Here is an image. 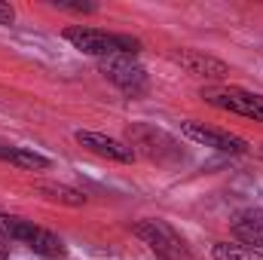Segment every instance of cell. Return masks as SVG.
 <instances>
[{
  "label": "cell",
  "mask_w": 263,
  "mask_h": 260,
  "mask_svg": "<svg viewBox=\"0 0 263 260\" xmlns=\"http://www.w3.org/2000/svg\"><path fill=\"white\" fill-rule=\"evenodd\" d=\"M65 40L73 43L80 52L95 55L98 62L117 59V55H129V59H135V55L141 52V40H138V37L101 31V28H89V25H70V28H65Z\"/></svg>",
  "instance_id": "obj_1"
},
{
  "label": "cell",
  "mask_w": 263,
  "mask_h": 260,
  "mask_svg": "<svg viewBox=\"0 0 263 260\" xmlns=\"http://www.w3.org/2000/svg\"><path fill=\"white\" fill-rule=\"evenodd\" d=\"M132 153L156 162V165H178L184 162V150H181V141L172 138L168 132L156 129V126H147V123H132L126 129Z\"/></svg>",
  "instance_id": "obj_2"
},
{
  "label": "cell",
  "mask_w": 263,
  "mask_h": 260,
  "mask_svg": "<svg viewBox=\"0 0 263 260\" xmlns=\"http://www.w3.org/2000/svg\"><path fill=\"white\" fill-rule=\"evenodd\" d=\"M0 227H3V233H6L12 242L28 245V248H31L34 254H40V257H46V260L67 257L65 239H59L55 233H49V230H43V227H37V224H31V220H25V217L0 214Z\"/></svg>",
  "instance_id": "obj_3"
},
{
  "label": "cell",
  "mask_w": 263,
  "mask_h": 260,
  "mask_svg": "<svg viewBox=\"0 0 263 260\" xmlns=\"http://www.w3.org/2000/svg\"><path fill=\"white\" fill-rule=\"evenodd\" d=\"M132 233H135L159 260H193L187 239H184L172 224H165V220H159V217L138 220V224L132 227Z\"/></svg>",
  "instance_id": "obj_4"
},
{
  "label": "cell",
  "mask_w": 263,
  "mask_h": 260,
  "mask_svg": "<svg viewBox=\"0 0 263 260\" xmlns=\"http://www.w3.org/2000/svg\"><path fill=\"white\" fill-rule=\"evenodd\" d=\"M199 98L217 110H227V114H239V117H248L254 123H263V95L260 92H251V89H242V86H205L199 92Z\"/></svg>",
  "instance_id": "obj_5"
},
{
  "label": "cell",
  "mask_w": 263,
  "mask_h": 260,
  "mask_svg": "<svg viewBox=\"0 0 263 260\" xmlns=\"http://www.w3.org/2000/svg\"><path fill=\"white\" fill-rule=\"evenodd\" d=\"M98 70L104 73V80H110V83H114L123 95H129V98H141V95L150 89L147 70L138 65L135 59H129V55L104 59V62H98Z\"/></svg>",
  "instance_id": "obj_6"
},
{
  "label": "cell",
  "mask_w": 263,
  "mask_h": 260,
  "mask_svg": "<svg viewBox=\"0 0 263 260\" xmlns=\"http://www.w3.org/2000/svg\"><path fill=\"white\" fill-rule=\"evenodd\" d=\"M181 132L196 141V144H205L211 150H220V153H233V156H242L248 153V141L233 135V132H223V129H214V126H205V123H196V120H187Z\"/></svg>",
  "instance_id": "obj_7"
},
{
  "label": "cell",
  "mask_w": 263,
  "mask_h": 260,
  "mask_svg": "<svg viewBox=\"0 0 263 260\" xmlns=\"http://www.w3.org/2000/svg\"><path fill=\"white\" fill-rule=\"evenodd\" d=\"M77 144H80V147H86V150H92L95 156L110 159V162H126V165H129V162L138 159L126 141H117V138H110V135H104V132L80 129V132H77Z\"/></svg>",
  "instance_id": "obj_8"
},
{
  "label": "cell",
  "mask_w": 263,
  "mask_h": 260,
  "mask_svg": "<svg viewBox=\"0 0 263 260\" xmlns=\"http://www.w3.org/2000/svg\"><path fill=\"white\" fill-rule=\"evenodd\" d=\"M172 62L181 65L193 77H202V80H227V73H230L227 62H220L214 55H205L199 49H178V52H172Z\"/></svg>",
  "instance_id": "obj_9"
},
{
  "label": "cell",
  "mask_w": 263,
  "mask_h": 260,
  "mask_svg": "<svg viewBox=\"0 0 263 260\" xmlns=\"http://www.w3.org/2000/svg\"><path fill=\"white\" fill-rule=\"evenodd\" d=\"M230 227H233V236L242 245H248L254 251L263 248V208H245V211H239Z\"/></svg>",
  "instance_id": "obj_10"
},
{
  "label": "cell",
  "mask_w": 263,
  "mask_h": 260,
  "mask_svg": "<svg viewBox=\"0 0 263 260\" xmlns=\"http://www.w3.org/2000/svg\"><path fill=\"white\" fill-rule=\"evenodd\" d=\"M0 159L15 169H25V172H46L52 165L49 156H43L31 147H15V144H0Z\"/></svg>",
  "instance_id": "obj_11"
},
{
  "label": "cell",
  "mask_w": 263,
  "mask_h": 260,
  "mask_svg": "<svg viewBox=\"0 0 263 260\" xmlns=\"http://www.w3.org/2000/svg\"><path fill=\"white\" fill-rule=\"evenodd\" d=\"M37 190L46 196L49 202H59V205H70V208H80L86 205V196L73 187H65V184H37Z\"/></svg>",
  "instance_id": "obj_12"
},
{
  "label": "cell",
  "mask_w": 263,
  "mask_h": 260,
  "mask_svg": "<svg viewBox=\"0 0 263 260\" xmlns=\"http://www.w3.org/2000/svg\"><path fill=\"white\" fill-rule=\"evenodd\" d=\"M211 260H263V251H254L248 245H230V242H217L211 248Z\"/></svg>",
  "instance_id": "obj_13"
},
{
  "label": "cell",
  "mask_w": 263,
  "mask_h": 260,
  "mask_svg": "<svg viewBox=\"0 0 263 260\" xmlns=\"http://www.w3.org/2000/svg\"><path fill=\"white\" fill-rule=\"evenodd\" d=\"M55 9H65V12H95L98 6L95 3H70V0H55Z\"/></svg>",
  "instance_id": "obj_14"
},
{
  "label": "cell",
  "mask_w": 263,
  "mask_h": 260,
  "mask_svg": "<svg viewBox=\"0 0 263 260\" xmlns=\"http://www.w3.org/2000/svg\"><path fill=\"white\" fill-rule=\"evenodd\" d=\"M12 22H15V9L0 0V25H12Z\"/></svg>",
  "instance_id": "obj_15"
},
{
  "label": "cell",
  "mask_w": 263,
  "mask_h": 260,
  "mask_svg": "<svg viewBox=\"0 0 263 260\" xmlns=\"http://www.w3.org/2000/svg\"><path fill=\"white\" fill-rule=\"evenodd\" d=\"M9 242H12V239H9V236L3 233V227H0V260H9Z\"/></svg>",
  "instance_id": "obj_16"
}]
</instances>
